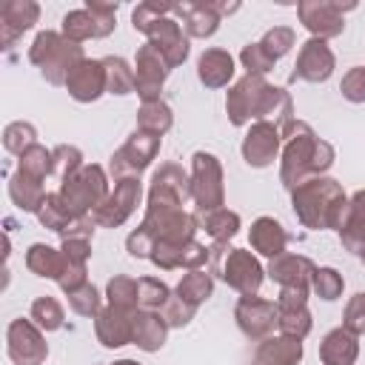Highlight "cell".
<instances>
[{"mask_svg": "<svg viewBox=\"0 0 365 365\" xmlns=\"http://www.w3.org/2000/svg\"><path fill=\"white\" fill-rule=\"evenodd\" d=\"M291 208L308 231H339L348 214V194L334 177H311L291 191Z\"/></svg>", "mask_w": 365, "mask_h": 365, "instance_id": "obj_1", "label": "cell"}, {"mask_svg": "<svg viewBox=\"0 0 365 365\" xmlns=\"http://www.w3.org/2000/svg\"><path fill=\"white\" fill-rule=\"evenodd\" d=\"M317 131L302 123L294 120L285 131H282V151H279V182L294 191L297 185L308 182L314 177V154H317Z\"/></svg>", "mask_w": 365, "mask_h": 365, "instance_id": "obj_2", "label": "cell"}, {"mask_svg": "<svg viewBox=\"0 0 365 365\" xmlns=\"http://www.w3.org/2000/svg\"><path fill=\"white\" fill-rule=\"evenodd\" d=\"M211 274L220 277L228 288H234L242 297H251L259 291L262 279H265V268L259 265V259L245 251V248H231L228 242H214L211 248Z\"/></svg>", "mask_w": 365, "mask_h": 365, "instance_id": "obj_3", "label": "cell"}, {"mask_svg": "<svg viewBox=\"0 0 365 365\" xmlns=\"http://www.w3.org/2000/svg\"><path fill=\"white\" fill-rule=\"evenodd\" d=\"M111 194V182H108V174L103 165L97 163H86L74 177L63 180L60 182V197L63 202L71 208L74 217H88L94 214L106 197Z\"/></svg>", "mask_w": 365, "mask_h": 365, "instance_id": "obj_4", "label": "cell"}, {"mask_svg": "<svg viewBox=\"0 0 365 365\" xmlns=\"http://www.w3.org/2000/svg\"><path fill=\"white\" fill-rule=\"evenodd\" d=\"M191 200L197 205V214L225 205L222 163L211 151H194L191 157Z\"/></svg>", "mask_w": 365, "mask_h": 365, "instance_id": "obj_5", "label": "cell"}, {"mask_svg": "<svg viewBox=\"0 0 365 365\" xmlns=\"http://www.w3.org/2000/svg\"><path fill=\"white\" fill-rule=\"evenodd\" d=\"M160 145H163V137L143 131V128H134L128 134V140L108 157V174L114 177V182L128 180V177H140V171H145L157 160Z\"/></svg>", "mask_w": 365, "mask_h": 365, "instance_id": "obj_6", "label": "cell"}, {"mask_svg": "<svg viewBox=\"0 0 365 365\" xmlns=\"http://www.w3.org/2000/svg\"><path fill=\"white\" fill-rule=\"evenodd\" d=\"M356 3H336V0H302L297 3L299 23L311 31L317 40H331L339 37L345 29V11H354Z\"/></svg>", "mask_w": 365, "mask_h": 365, "instance_id": "obj_7", "label": "cell"}, {"mask_svg": "<svg viewBox=\"0 0 365 365\" xmlns=\"http://www.w3.org/2000/svg\"><path fill=\"white\" fill-rule=\"evenodd\" d=\"M268 88H271V83H268L265 77H257V74L240 77V80L228 88V97H225V111H228L231 125L242 128V125H248L251 120L257 123Z\"/></svg>", "mask_w": 365, "mask_h": 365, "instance_id": "obj_8", "label": "cell"}, {"mask_svg": "<svg viewBox=\"0 0 365 365\" xmlns=\"http://www.w3.org/2000/svg\"><path fill=\"white\" fill-rule=\"evenodd\" d=\"M6 351L14 365H43L48 356L46 331L34 325V319H11L6 328Z\"/></svg>", "mask_w": 365, "mask_h": 365, "instance_id": "obj_9", "label": "cell"}, {"mask_svg": "<svg viewBox=\"0 0 365 365\" xmlns=\"http://www.w3.org/2000/svg\"><path fill=\"white\" fill-rule=\"evenodd\" d=\"M154 242H188L197 234V217L188 214L185 208H157L145 205V217L140 222Z\"/></svg>", "mask_w": 365, "mask_h": 365, "instance_id": "obj_10", "label": "cell"}, {"mask_svg": "<svg viewBox=\"0 0 365 365\" xmlns=\"http://www.w3.org/2000/svg\"><path fill=\"white\" fill-rule=\"evenodd\" d=\"M234 319H237V328L242 331L245 339L262 342L265 336L274 334L277 319H279V308H277V302L251 294V297H240V299H237Z\"/></svg>", "mask_w": 365, "mask_h": 365, "instance_id": "obj_11", "label": "cell"}, {"mask_svg": "<svg viewBox=\"0 0 365 365\" xmlns=\"http://www.w3.org/2000/svg\"><path fill=\"white\" fill-rule=\"evenodd\" d=\"M171 74V66L165 63V57L145 40L137 48V60H134V91L143 103H157L160 91L165 86Z\"/></svg>", "mask_w": 365, "mask_h": 365, "instance_id": "obj_12", "label": "cell"}, {"mask_svg": "<svg viewBox=\"0 0 365 365\" xmlns=\"http://www.w3.org/2000/svg\"><path fill=\"white\" fill-rule=\"evenodd\" d=\"M191 200V174L177 163H163L148 185V205L157 208H182Z\"/></svg>", "mask_w": 365, "mask_h": 365, "instance_id": "obj_13", "label": "cell"}, {"mask_svg": "<svg viewBox=\"0 0 365 365\" xmlns=\"http://www.w3.org/2000/svg\"><path fill=\"white\" fill-rule=\"evenodd\" d=\"M143 197V182L140 177H128V180H117L111 194L106 197V202L91 214L97 228H120L140 205Z\"/></svg>", "mask_w": 365, "mask_h": 365, "instance_id": "obj_14", "label": "cell"}, {"mask_svg": "<svg viewBox=\"0 0 365 365\" xmlns=\"http://www.w3.org/2000/svg\"><path fill=\"white\" fill-rule=\"evenodd\" d=\"M240 151H242V160L251 168H265L282 151V131L274 123H262V120L259 123H251V128L242 137Z\"/></svg>", "mask_w": 365, "mask_h": 365, "instance_id": "obj_15", "label": "cell"}, {"mask_svg": "<svg viewBox=\"0 0 365 365\" xmlns=\"http://www.w3.org/2000/svg\"><path fill=\"white\" fill-rule=\"evenodd\" d=\"M336 68V57L331 51V46L325 40H317V37H308L302 46H299V54H297V63H294V71H291V80H305V83H325Z\"/></svg>", "mask_w": 365, "mask_h": 365, "instance_id": "obj_16", "label": "cell"}, {"mask_svg": "<svg viewBox=\"0 0 365 365\" xmlns=\"http://www.w3.org/2000/svg\"><path fill=\"white\" fill-rule=\"evenodd\" d=\"M145 37H148V43L165 57V63H168L171 68H177V66H182V63L188 60L191 46H188V34L182 31V23H180V20H174V17H160V20H154V23L148 26Z\"/></svg>", "mask_w": 365, "mask_h": 365, "instance_id": "obj_17", "label": "cell"}, {"mask_svg": "<svg viewBox=\"0 0 365 365\" xmlns=\"http://www.w3.org/2000/svg\"><path fill=\"white\" fill-rule=\"evenodd\" d=\"M94 336L103 348H123L134 342V314L114 308V305H103L100 314L94 317Z\"/></svg>", "mask_w": 365, "mask_h": 365, "instance_id": "obj_18", "label": "cell"}, {"mask_svg": "<svg viewBox=\"0 0 365 365\" xmlns=\"http://www.w3.org/2000/svg\"><path fill=\"white\" fill-rule=\"evenodd\" d=\"M66 91L77 100V103H94L106 94V66L103 60H80L74 66V71L66 80Z\"/></svg>", "mask_w": 365, "mask_h": 365, "instance_id": "obj_19", "label": "cell"}, {"mask_svg": "<svg viewBox=\"0 0 365 365\" xmlns=\"http://www.w3.org/2000/svg\"><path fill=\"white\" fill-rule=\"evenodd\" d=\"M40 20V6L34 0H6L0 6V46L11 48L14 40Z\"/></svg>", "mask_w": 365, "mask_h": 365, "instance_id": "obj_20", "label": "cell"}, {"mask_svg": "<svg viewBox=\"0 0 365 365\" xmlns=\"http://www.w3.org/2000/svg\"><path fill=\"white\" fill-rule=\"evenodd\" d=\"M174 14L182 17V31L197 40L214 37L222 23V14L214 3H174Z\"/></svg>", "mask_w": 365, "mask_h": 365, "instance_id": "obj_21", "label": "cell"}, {"mask_svg": "<svg viewBox=\"0 0 365 365\" xmlns=\"http://www.w3.org/2000/svg\"><path fill=\"white\" fill-rule=\"evenodd\" d=\"M248 242H251V248H254L259 257L274 259V257L285 254L288 231H285L282 222L274 220V217H257V220L251 222V228H248Z\"/></svg>", "mask_w": 365, "mask_h": 365, "instance_id": "obj_22", "label": "cell"}, {"mask_svg": "<svg viewBox=\"0 0 365 365\" xmlns=\"http://www.w3.org/2000/svg\"><path fill=\"white\" fill-rule=\"evenodd\" d=\"M80 60H86L83 46H80V43H71V40L63 37V40L54 46V51L46 57V63L40 66V74H43L51 86H66L68 74L74 71V66H77Z\"/></svg>", "mask_w": 365, "mask_h": 365, "instance_id": "obj_23", "label": "cell"}, {"mask_svg": "<svg viewBox=\"0 0 365 365\" xmlns=\"http://www.w3.org/2000/svg\"><path fill=\"white\" fill-rule=\"evenodd\" d=\"M314 262L302 254H279L268 262L265 268V277H271L279 288L282 285H311V274H314Z\"/></svg>", "mask_w": 365, "mask_h": 365, "instance_id": "obj_24", "label": "cell"}, {"mask_svg": "<svg viewBox=\"0 0 365 365\" xmlns=\"http://www.w3.org/2000/svg\"><path fill=\"white\" fill-rule=\"evenodd\" d=\"M339 242L348 254L359 257L365 251V188H359L348 197V214L339 228Z\"/></svg>", "mask_w": 365, "mask_h": 365, "instance_id": "obj_25", "label": "cell"}, {"mask_svg": "<svg viewBox=\"0 0 365 365\" xmlns=\"http://www.w3.org/2000/svg\"><path fill=\"white\" fill-rule=\"evenodd\" d=\"M302 339L297 336H265L254 351V365H299Z\"/></svg>", "mask_w": 365, "mask_h": 365, "instance_id": "obj_26", "label": "cell"}, {"mask_svg": "<svg viewBox=\"0 0 365 365\" xmlns=\"http://www.w3.org/2000/svg\"><path fill=\"white\" fill-rule=\"evenodd\" d=\"M234 57L225 48H205L197 60V77L205 88H222L234 80Z\"/></svg>", "mask_w": 365, "mask_h": 365, "instance_id": "obj_27", "label": "cell"}, {"mask_svg": "<svg viewBox=\"0 0 365 365\" xmlns=\"http://www.w3.org/2000/svg\"><path fill=\"white\" fill-rule=\"evenodd\" d=\"M359 356V336L345 328H331L319 342L322 365H354Z\"/></svg>", "mask_w": 365, "mask_h": 365, "instance_id": "obj_28", "label": "cell"}, {"mask_svg": "<svg viewBox=\"0 0 365 365\" xmlns=\"http://www.w3.org/2000/svg\"><path fill=\"white\" fill-rule=\"evenodd\" d=\"M168 339V322L160 311H134V342L140 351L154 354Z\"/></svg>", "mask_w": 365, "mask_h": 365, "instance_id": "obj_29", "label": "cell"}, {"mask_svg": "<svg viewBox=\"0 0 365 365\" xmlns=\"http://www.w3.org/2000/svg\"><path fill=\"white\" fill-rule=\"evenodd\" d=\"M9 197H11V202H14L20 211L37 214L40 205H43V200H46L43 180H34V177H29V174H23V171H14V174L9 177Z\"/></svg>", "mask_w": 365, "mask_h": 365, "instance_id": "obj_30", "label": "cell"}, {"mask_svg": "<svg viewBox=\"0 0 365 365\" xmlns=\"http://www.w3.org/2000/svg\"><path fill=\"white\" fill-rule=\"evenodd\" d=\"M26 268L34 274V277H43V279H60L63 268H66V257L60 248L54 245H46V242H34L29 245L26 251Z\"/></svg>", "mask_w": 365, "mask_h": 365, "instance_id": "obj_31", "label": "cell"}, {"mask_svg": "<svg viewBox=\"0 0 365 365\" xmlns=\"http://www.w3.org/2000/svg\"><path fill=\"white\" fill-rule=\"evenodd\" d=\"M197 217V225L214 240V242H228L231 237H237V231H240V225H242V220H240V214L237 211H231V208H214V211H205V214H194Z\"/></svg>", "mask_w": 365, "mask_h": 365, "instance_id": "obj_32", "label": "cell"}, {"mask_svg": "<svg viewBox=\"0 0 365 365\" xmlns=\"http://www.w3.org/2000/svg\"><path fill=\"white\" fill-rule=\"evenodd\" d=\"M37 220H40L43 228H48V231H54V234L63 237L66 228L74 222V214H71V208L63 202L60 191H51V194H46V200H43V205H40V211H37Z\"/></svg>", "mask_w": 365, "mask_h": 365, "instance_id": "obj_33", "label": "cell"}, {"mask_svg": "<svg viewBox=\"0 0 365 365\" xmlns=\"http://www.w3.org/2000/svg\"><path fill=\"white\" fill-rule=\"evenodd\" d=\"M171 125H174V111H171V106H168L165 100L143 103V106H140V111H137V128L163 137Z\"/></svg>", "mask_w": 365, "mask_h": 365, "instance_id": "obj_34", "label": "cell"}, {"mask_svg": "<svg viewBox=\"0 0 365 365\" xmlns=\"http://www.w3.org/2000/svg\"><path fill=\"white\" fill-rule=\"evenodd\" d=\"M177 297H182L185 302H191L194 308H200L211 294H214V277L211 274H205L202 268H197V271H188L180 282H177V291H174Z\"/></svg>", "mask_w": 365, "mask_h": 365, "instance_id": "obj_35", "label": "cell"}, {"mask_svg": "<svg viewBox=\"0 0 365 365\" xmlns=\"http://www.w3.org/2000/svg\"><path fill=\"white\" fill-rule=\"evenodd\" d=\"M17 171H23V174H29L34 180L51 177L54 174V151L46 148V145H40V143H34L29 151H23L17 157Z\"/></svg>", "mask_w": 365, "mask_h": 365, "instance_id": "obj_36", "label": "cell"}, {"mask_svg": "<svg viewBox=\"0 0 365 365\" xmlns=\"http://www.w3.org/2000/svg\"><path fill=\"white\" fill-rule=\"evenodd\" d=\"M106 66V94H131L134 91V68L123 57H103Z\"/></svg>", "mask_w": 365, "mask_h": 365, "instance_id": "obj_37", "label": "cell"}, {"mask_svg": "<svg viewBox=\"0 0 365 365\" xmlns=\"http://www.w3.org/2000/svg\"><path fill=\"white\" fill-rule=\"evenodd\" d=\"M29 319H34V325L37 328H43L46 334H51V331H60L63 328V322H66V311H63V305L54 299V297H37L34 302H31V308H29Z\"/></svg>", "mask_w": 365, "mask_h": 365, "instance_id": "obj_38", "label": "cell"}, {"mask_svg": "<svg viewBox=\"0 0 365 365\" xmlns=\"http://www.w3.org/2000/svg\"><path fill=\"white\" fill-rule=\"evenodd\" d=\"M106 299L114 308H123V311H131V314L140 311V305H137V279L128 277V274H114L106 285Z\"/></svg>", "mask_w": 365, "mask_h": 365, "instance_id": "obj_39", "label": "cell"}, {"mask_svg": "<svg viewBox=\"0 0 365 365\" xmlns=\"http://www.w3.org/2000/svg\"><path fill=\"white\" fill-rule=\"evenodd\" d=\"M171 299V288L157 277H140L137 279V305L140 311H163Z\"/></svg>", "mask_w": 365, "mask_h": 365, "instance_id": "obj_40", "label": "cell"}, {"mask_svg": "<svg viewBox=\"0 0 365 365\" xmlns=\"http://www.w3.org/2000/svg\"><path fill=\"white\" fill-rule=\"evenodd\" d=\"M342 288H345V279H342V274L336 268H331V265H322V268L317 265L314 268V274H311V291L319 299L334 302V299L342 297Z\"/></svg>", "mask_w": 365, "mask_h": 365, "instance_id": "obj_41", "label": "cell"}, {"mask_svg": "<svg viewBox=\"0 0 365 365\" xmlns=\"http://www.w3.org/2000/svg\"><path fill=\"white\" fill-rule=\"evenodd\" d=\"M34 143H37V128L31 123H26V120H14V123H9L3 128V145H6L9 154H17L20 157Z\"/></svg>", "mask_w": 365, "mask_h": 365, "instance_id": "obj_42", "label": "cell"}, {"mask_svg": "<svg viewBox=\"0 0 365 365\" xmlns=\"http://www.w3.org/2000/svg\"><path fill=\"white\" fill-rule=\"evenodd\" d=\"M60 34L71 43H86L94 37V23H91V14L86 9H74L63 17V26H60Z\"/></svg>", "mask_w": 365, "mask_h": 365, "instance_id": "obj_43", "label": "cell"}, {"mask_svg": "<svg viewBox=\"0 0 365 365\" xmlns=\"http://www.w3.org/2000/svg\"><path fill=\"white\" fill-rule=\"evenodd\" d=\"M294 43H297V34H294V29L291 26H274V29H268L265 34H262V40H259V46L265 48V54L277 63L279 57H285L291 48H294Z\"/></svg>", "mask_w": 365, "mask_h": 365, "instance_id": "obj_44", "label": "cell"}, {"mask_svg": "<svg viewBox=\"0 0 365 365\" xmlns=\"http://www.w3.org/2000/svg\"><path fill=\"white\" fill-rule=\"evenodd\" d=\"M88 14H91V23H94V37H108L117 26V3H103V0H86L83 6Z\"/></svg>", "mask_w": 365, "mask_h": 365, "instance_id": "obj_45", "label": "cell"}, {"mask_svg": "<svg viewBox=\"0 0 365 365\" xmlns=\"http://www.w3.org/2000/svg\"><path fill=\"white\" fill-rule=\"evenodd\" d=\"M277 328H279V334H285V336L305 339V336L311 334V328H314L311 311H308V308H297V311H279Z\"/></svg>", "mask_w": 365, "mask_h": 365, "instance_id": "obj_46", "label": "cell"}, {"mask_svg": "<svg viewBox=\"0 0 365 365\" xmlns=\"http://www.w3.org/2000/svg\"><path fill=\"white\" fill-rule=\"evenodd\" d=\"M54 151V177H60V182L63 180H68V177H74L86 163H83V151L77 148V145H68V143H63V145H57V148H51Z\"/></svg>", "mask_w": 365, "mask_h": 365, "instance_id": "obj_47", "label": "cell"}, {"mask_svg": "<svg viewBox=\"0 0 365 365\" xmlns=\"http://www.w3.org/2000/svg\"><path fill=\"white\" fill-rule=\"evenodd\" d=\"M168 11H174V3H154V0L140 3V6L131 11V26H134V31L145 34L148 26H151L154 20H160V17H168Z\"/></svg>", "mask_w": 365, "mask_h": 365, "instance_id": "obj_48", "label": "cell"}, {"mask_svg": "<svg viewBox=\"0 0 365 365\" xmlns=\"http://www.w3.org/2000/svg\"><path fill=\"white\" fill-rule=\"evenodd\" d=\"M240 63L245 68V74H257V77H265L271 68H274V60L265 54V48L259 43H248L242 46L240 51Z\"/></svg>", "mask_w": 365, "mask_h": 365, "instance_id": "obj_49", "label": "cell"}, {"mask_svg": "<svg viewBox=\"0 0 365 365\" xmlns=\"http://www.w3.org/2000/svg\"><path fill=\"white\" fill-rule=\"evenodd\" d=\"M68 308L74 311V314H80V317H97L100 314V291L91 285V282H86L80 291H74V294H68Z\"/></svg>", "mask_w": 365, "mask_h": 365, "instance_id": "obj_50", "label": "cell"}, {"mask_svg": "<svg viewBox=\"0 0 365 365\" xmlns=\"http://www.w3.org/2000/svg\"><path fill=\"white\" fill-rule=\"evenodd\" d=\"M160 314H163V319L168 322V328H185V325H188V322L194 319L197 308H194L191 302H185L182 297L171 294V299L165 302V308H163Z\"/></svg>", "mask_w": 365, "mask_h": 365, "instance_id": "obj_51", "label": "cell"}, {"mask_svg": "<svg viewBox=\"0 0 365 365\" xmlns=\"http://www.w3.org/2000/svg\"><path fill=\"white\" fill-rule=\"evenodd\" d=\"M342 328L362 336L365 334V291L354 294L348 302H345V311H342Z\"/></svg>", "mask_w": 365, "mask_h": 365, "instance_id": "obj_52", "label": "cell"}, {"mask_svg": "<svg viewBox=\"0 0 365 365\" xmlns=\"http://www.w3.org/2000/svg\"><path fill=\"white\" fill-rule=\"evenodd\" d=\"M182 245L185 242H157L151 251V262L160 271H174L182 268Z\"/></svg>", "mask_w": 365, "mask_h": 365, "instance_id": "obj_53", "label": "cell"}, {"mask_svg": "<svg viewBox=\"0 0 365 365\" xmlns=\"http://www.w3.org/2000/svg\"><path fill=\"white\" fill-rule=\"evenodd\" d=\"M339 91L348 103H365V66H354L342 74Z\"/></svg>", "mask_w": 365, "mask_h": 365, "instance_id": "obj_54", "label": "cell"}, {"mask_svg": "<svg viewBox=\"0 0 365 365\" xmlns=\"http://www.w3.org/2000/svg\"><path fill=\"white\" fill-rule=\"evenodd\" d=\"M63 40V34L60 31H51V29H46V31H40L37 37H34V43L29 46V60L40 68L43 63H46V57L54 51V46Z\"/></svg>", "mask_w": 365, "mask_h": 365, "instance_id": "obj_55", "label": "cell"}, {"mask_svg": "<svg viewBox=\"0 0 365 365\" xmlns=\"http://www.w3.org/2000/svg\"><path fill=\"white\" fill-rule=\"evenodd\" d=\"M86 282H88V268H86V262H68V259H66V268H63V274H60V279H57L60 291L68 297V294L80 291Z\"/></svg>", "mask_w": 365, "mask_h": 365, "instance_id": "obj_56", "label": "cell"}, {"mask_svg": "<svg viewBox=\"0 0 365 365\" xmlns=\"http://www.w3.org/2000/svg\"><path fill=\"white\" fill-rule=\"evenodd\" d=\"M308 294H311V285H282L277 297V308L279 311L308 308Z\"/></svg>", "mask_w": 365, "mask_h": 365, "instance_id": "obj_57", "label": "cell"}, {"mask_svg": "<svg viewBox=\"0 0 365 365\" xmlns=\"http://www.w3.org/2000/svg\"><path fill=\"white\" fill-rule=\"evenodd\" d=\"M154 237L143 228V225H137L128 237H125V248H128V254L134 257V259H151V251H154Z\"/></svg>", "mask_w": 365, "mask_h": 365, "instance_id": "obj_58", "label": "cell"}, {"mask_svg": "<svg viewBox=\"0 0 365 365\" xmlns=\"http://www.w3.org/2000/svg\"><path fill=\"white\" fill-rule=\"evenodd\" d=\"M60 251L68 262H88L91 257V240H80V237H68L60 240Z\"/></svg>", "mask_w": 365, "mask_h": 365, "instance_id": "obj_59", "label": "cell"}, {"mask_svg": "<svg viewBox=\"0 0 365 365\" xmlns=\"http://www.w3.org/2000/svg\"><path fill=\"white\" fill-rule=\"evenodd\" d=\"M111 365H140L137 359H117V362H111Z\"/></svg>", "mask_w": 365, "mask_h": 365, "instance_id": "obj_60", "label": "cell"}, {"mask_svg": "<svg viewBox=\"0 0 365 365\" xmlns=\"http://www.w3.org/2000/svg\"><path fill=\"white\" fill-rule=\"evenodd\" d=\"M359 259H362V265H365V251H362V254H359Z\"/></svg>", "mask_w": 365, "mask_h": 365, "instance_id": "obj_61", "label": "cell"}]
</instances>
